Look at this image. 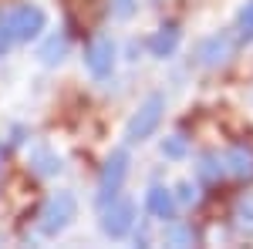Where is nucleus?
I'll return each mask as SVG.
<instances>
[{"instance_id": "obj_9", "label": "nucleus", "mask_w": 253, "mask_h": 249, "mask_svg": "<svg viewBox=\"0 0 253 249\" xmlns=\"http://www.w3.org/2000/svg\"><path fill=\"white\" fill-rule=\"evenodd\" d=\"M27 158H31V169H34L41 178H54V175H61V169H64V158H61L51 145H34Z\"/></svg>"}, {"instance_id": "obj_5", "label": "nucleus", "mask_w": 253, "mask_h": 249, "mask_svg": "<svg viewBox=\"0 0 253 249\" xmlns=\"http://www.w3.org/2000/svg\"><path fill=\"white\" fill-rule=\"evenodd\" d=\"M115 64H118V44L112 37H95L88 40V47H84V68H88V74L95 77V81H105V77L115 74Z\"/></svg>"}, {"instance_id": "obj_10", "label": "nucleus", "mask_w": 253, "mask_h": 249, "mask_svg": "<svg viewBox=\"0 0 253 249\" xmlns=\"http://www.w3.org/2000/svg\"><path fill=\"white\" fill-rule=\"evenodd\" d=\"M179 40H182L179 24H162L156 34L149 37V51H152V58H172L175 51H179Z\"/></svg>"}, {"instance_id": "obj_3", "label": "nucleus", "mask_w": 253, "mask_h": 249, "mask_svg": "<svg viewBox=\"0 0 253 249\" xmlns=\"http://www.w3.org/2000/svg\"><path fill=\"white\" fill-rule=\"evenodd\" d=\"M128 165H132V158H128V148H112L108 158H105V165H101V175H98V209L101 206H108L115 195H122V185H125V178H128Z\"/></svg>"}, {"instance_id": "obj_15", "label": "nucleus", "mask_w": 253, "mask_h": 249, "mask_svg": "<svg viewBox=\"0 0 253 249\" xmlns=\"http://www.w3.org/2000/svg\"><path fill=\"white\" fill-rule=\"evenodd\" d=\"M193 243H196L193 226H186V222H169L166 226V246H193Z\"/></svg>"}, {"instance_id": "obj_14", "label": "nucleus", "mask_w": 253, "mask_h": 249, "mask_svg": "<svg viewBox=\"0 0 253 249\" xmlns=\"http://www.w3.org/2000/svg\"><path fill=\"white\" fill-rule=\"evenodd\" d=\"M223 172H226V158H219V155H213V152L199 155V165H196V175H199V178L213 182V178H219Z\"/></svg>"}, {"instance_id": "obj_12", "label": "nucleus", "mask_w": 253, "mask_h": 249, "mask_svg": "<svg viewBox=\"0 0 253 249\" xmlns=\"http://www.w3.org/2000/svg\"><path fill=\"white\" fill-rule=\"evenodd\" d=\"M223 158H226V172L230 175H236V178H253V148L233 145Z\"/></svg>"}, {"instance_id": "obj_11", "label": "nucleus", "mask_w": 253, "mask_h": 249, "mask_svg": "<svg viewBox=\"0 0 253 249\" xmlns=\"http://www.w3.org/2000/svg\"><path fill=\"white\" fill-rule=\"evenodd\" d=\"M64 58H68V34L64 31H54L38 44V61L44 68H58Z\"/></svg>"}, {"instance_id": "obj_2", "label": "nucleus", "mask_w": 253, "mask_h": 249, "mask_svg": "<svg viewBox=\"0 0 253 249\" xmlns=\"http://www.w3.org/2000/svg\"><path fill=\"white\" fill-rule=\"evenodd\" d=\"M162 118H166V95H159V91L145 95L138 101V108L132 111V118L125 121V145H142V142H149V138L159 132Z\"/></svg>"}, {"instance_id": "obj_19", "label": "nucleus", "mask_w": 253, "mask_h": 249, "mask_svg": "<svg viewBox=\"0 0 253 249\" xmlns=\"http://www.w3.org/2000/svg\"><path fill=\"white\" fill-rule=\"evenodd\" d=\"M175 199H179V206H193L196 199H199V189H196V182L182 178V182L175 185Z\"/></svg>"}, {"instance_id": "obj_7", "label": "nucleus", "mask_w": 253, "mask_h": 249, "mask_svg": "<svg viewBox=\"0 0 253 249\" xmlns=\"http://www.w3.org/2000/svg\"><path fill=\"white\" fill-rule=\"evenodd\" d=\"M233 58V37L230 34H210V37L199 40V47H196V61L203 64V68H223L226 61Z\"/></svg>"}, {"instance_id": "obj_17", "label": "nucleus", "mask_w": 253, "mask_h": 249, "mask_svg": "<svg viewBox=\"0 0 253 249\" xmlns=\"http://www.w3.org/2000/svg\"><path fill=\"white\" fill-rule=\"evenodd\" d=\"M236 37L243 44H253V0H247L236 14Z\"/></svg>"}, {"instance_id": "obj_18", "label": "nucleus", "mask_w": 253, "mask_h": 249, "mask_svg": "<svg viewBox=\"0 0 253 249\" xmlns=\"http://www.w3.org/2000/svg\"><path fill=\"white\" fill-rule=\"evenodd\" d=\"M17 44V31H14V17H10V7L0 10V54H7L10 47Z\"/></svg>"}, {"instance_id": "obj_21", "label": "nucleus", "mask_w": 253, "mask_h": 249, "mask_svg": "<svg viewBox=\"0 0 253 249\" xmlns=\"http://www.w3.org/2000/svg\"><path fill=\"white\" fill-rule=\"evenodd\" d=\"M0 165H3V152H0Z\"/></svg>"}, {"instance_id": "obj_4", "label": "nucleus", "mask_w": 253, "mask_h": 249, "mask_svg": "<svg viewBox=\"0 0 253 249\" xmlns=\"http://www.w3.org/2000/svg\"><path fill=\"white\" fill-rule=\"evenodd\" d=\"M98 226H101V232L108 239H125L128 232L135 229V202L125 199V195H115L108 206H101Z\"/></svg>"}, {"instance_id": "obj_1", "label": "nucleus", "mask_w": 253, "mask_h": 249, "mask_svg": "<svg viewBox=\"0 0 253 249\" xmlns=\"http://www.w3.org/2000/svg\"><path fill=\"white\" fill-rule=\"evenodd\" d=\"M78 219V199L75 192L58 189L54 195H47V202L38 212V232L44 239H58L61 232L71 229V222Z\"/></svg>"}, {"instance_id": "obj_20", "label": "nucleus", "mask_w": 253, "mask_h": 249, "mask_svg": "<svg viewBox=\"0 0 253 249\" xmlns=\"http://www.w3.org/2000/svg\"><path fill=\"white\" fill-rule=\"evenodd\" d=\"M138 10V0H112V17L115 20H132Z\"/></svg>"}, {"instance_id": "obj_8", "label": "nucleus", "mask_w": 253, "mask_h": 249, "mask_svg": "<svg viewBox=\"0 0 253 249\" xmlns=\"http://www.w3.org/2000/svg\"><path fill=\"white\" fill-rule=\"evenodd\" d=\"M145 209H149L152 219L172 222L175 209H179V199H175V192L166 189V185H149V192H145Z\"/></svg>"}, {"instance_id": "obj_16", "label": "nucleus", "mask_w": 253, "mask_h": 249, "mask_svg": "<svg viewBox=\"0 0 253 249\" xmlns=\"http://www.w3.org/2000/svg\"><path fill=\"white\" fill-rule=\"evenodd\" d=\"M159 152H162V158H169V162H179V158H186V152H189V142L182 135H166L162 145H159Z\"/></svg>"}, {"instance_id": "obj_13", "label": "nucleus", "mask_w": 253, "mask_h": 249, "mask_svg": "<svg viewBox=\"0 0 253 249\" xmlns=\"http://www.w3.org/2000/svg\"><path fill=\"white\" fill-rule=\"evenodd\" d=\"M233 226L240 236H253V195H243L233 209Z\"/></svg>"}, {"instance_id": "obj_6", "label": "nucleus", "mask_w": 253, "mask_h": 249, "mask_svg": "<svg viewBox=\"0 0 253 249\" xmlns=\"http://www.w3.org/2000/svg\"><path fill=\"white\" fill-rule=\"evenodd\" d=\"M10 17L17 31V44H31L47 31V10L41 3H17V7H10Z\"/></svg>"}]
</instances>
